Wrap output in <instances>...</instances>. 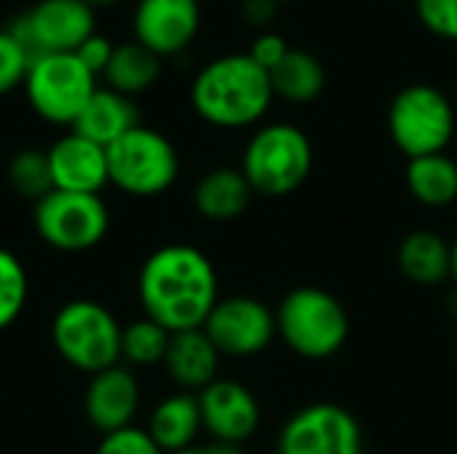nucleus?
I'll use <instances>...</instances> for the list:
<instances>
[{
    "mask_svg": "<svg viewBox=\"0 0 457 454\" xmlns=\"http://www.w3.org/2000/svg\"><path fill=\"white\" fill-rule=\"evenodd\" d=\"M137 292L145 316L171 334L204 329L209 313L220 302L212 260L187 244L155 249L139 270Z\"/></svg>",
    "mask_w": 457,
    "mask_h": 454,
    "instance_id": "obj_1",
    "label": "nucleus"
},
{
    "mask_svg": "<svg viewBox=\"0 0 457 454\" xmlns=\"http://www.w3.org/2000/svg\"><path fill=\"white\" fill-rule=\"evenodd\" d=\"M270 75L249 54H225L198 70L190 86L193 110L217 128H246L273 102Z\"/></svg>",
    "mask_w": 457,
    "mask_h": 454,
    "instance_id": "obj_2",
    "label": "nucleus"
},
{
    "mask_svg": "<svg viewBox=\"0 0 457 454\" xmlns=\"http://www.w3.org/2000/svg\"><path fill=\"white\" fill-rule=\"evenodd\" d=\"M278 337L308 361H324L343 351L351 334V318L343 302L319 286L292 289L276 308Z\"/></svg>",
    "mask_w": 457,
    "mask_h": 454,
    "instance_id": "obj_3",
    "label": "nucleus"
},
{
    "mask_svg": "<svg viewBox=\"0 0 457 454\" xmlns=\"http://www.w3.org/2000/svg\"><path fill=\"white\" fill-rule=\"evenodd\" d=\"M313 169V144L308 134L292 123H268L249 139L241 171L252 190L268 198L292 195L305 185Z\"/></svg>",
    "mask_w": 457,
    "mask_h": 454,
    "instance_id": "obj_4",
    "label": "nucleus"
},
{
    "mask_svg": "<svg viewBox=\"0 0 457 454\" xmlns=\"http://www.w3.org/2000/svg\"><path fill=\"white\" fill-rule=\"evenodd\" d=\"M118 318L94 300H72L62 305L51 321V343L56 353L78 372L96 375L120 364Z\"/></svg>",
    "mask_w": 457,
    "mask_h": 454,
    "instance_id": "obj_5",
    "label": "nucleus"
},
{
    "mask_svg": "<svg viewBox=\"0 0 457 454\" xmlns=\"http://www.w3.org/2000/svg\"><path fill=\"white\" fill-rule=\"evenodd\" d=\"M107 171L118 190L153 198L177 182L179 155L169 136L139 123L107 147Z\"/></svg>",
    "mask_w": 457,
    "mask_h": 454,
    "instance_id": "obj_6",
    "label": "nucleus"
},
{
    "mask_svg": "<svg viewBox=\"0 0 457 454\" xmlns=\"http://www.w3.org/2000/svg\"><path fill=\"white\" fill-rule=\"evenodd\" d=\"M388 134L410 161L445 153L455 136L453 102L436 86H407L388 107Z\"/></svg>",
    "mask_w": 457,
    "mask_h": 454,
    "instance_id": "obj_7",
    "label": "nucleus"
},
{
    "mask_svg": "<svg viewBox=\"0 0 457 454\" xmlns=\"http://www.w3.org/2000/svg\"><path fill=\"white\" fill-rule=\"evenodd\" d=\"M21 88L35 115L72 128L96 91V75L78 59V54H43L32 59Z\"/></svg>",
    "mask_w": 457,
    "mask_h": 454,
    "instance_id": "obj_8",
    "label": "nucleus"
},
{
    "mask_svg": "<svg viewBox=\"0 0 457 454\" xmlns=\"http://www.w3.org/2000/svg\"><path fill=\"white\" fill-rule=\"evenodd\" d=\"M110 227L107 203L94 193L51 190L35 203L37 235L59 252H86L102 244Z\"/></svg>",
    "mask_w": 457,
    "mask_h": 454,
    "instance_id": "obj_9",
    "label": "nucleus"
},
{
    "mask_svg": "<svg viewBox=\"0 0 457 454\" xmlns=\"http://www.w3.org/2000/svg\"><path fill=\"white\" fill-rule=\"evenodd\" d=\"M8 29L32 59L43 54H75L96 32V13L83 0H35Z\"/></svg>",
    "mask_w": 457,
    "mask_h": 454,
    "instance_id": "obj_10",
    "label": "nucleus"
},
{
    "mask_svg": "<svg viewBox=\"0 0 457 454\" xmlns=\"http://www.w3.org/2000/svg\"><path fill=\"white\" fill-rule=\"evenodd\" d=\"M359 420L340 404H311L295 412L281 433L278 454H361Z\"/></svg>",
    "mask_w": 457,
    "mask_h": 454,
    "instance_id": "obj_11",
    "label": "nucleus"
},
{
    "mask_svg": "<svg viewBox=\"0 0 457 454\" xmlns=\"http://www.w3.org/2000/svg\"><path fill=\"white\" fill-rule=\"evenodd\" d=\"M204 332L220 356L249 359L262 353L278 334L276 310H270L257 297H225L209 313Z\"/></svg>",
    "mask_w": 457,
    "mask_h": 454,
    "instance_id": "obj_12",
    "label": "nucleus"
},
{
    "mask_svg": "<svg viewBox=\"0 0 457 454\" xmlns=\"http://www.w3.org/2000/svg\"><path fill=\"white\" fill-rule=\"evenodd\" d=\"M201 3L198 0H137L131 13L134 40L153 54H182L198 35Z\"/></svg>",
    "mask_w": 457,
    "mask_h": 454,
    "instance_id": "obj_13",
    "label": "nucleus"
},
{
    "mask_svg": "<svg viewBox=\"0 0 457 454\" xmlns=\"http://www.w3.org/2000/svg\"><path fill=\"white\" fill-rule=\"evenodd\" d=\"M195 396L204 431H209L214 442L244 444L260 428V404L244 383L217 377Z\"/></svg>",
    "mask_w": 457,
    "mask_h": 454,
    "instance_id": "obj_14",
    "label": "nucleus"
},
{
    "mask_svg": "<svg viewBox=\"0 0 457 454\" xmlns=\"http://www.w3.org/2000/svg\"><path fill=\"white\" fill-rule=\"evenodd\" d=\"M137 409H139V383L126 367L115 364L110 369L91 375L83 396V412L86 420L102 436L129 428Z\"/></svg>",
    "mask_w": 457,
    "mask_h": 454,
    "instance_id": "obj_15",
    "label": "nucleus"
},
{
    "mask_svg": "<svg viewBox=\"0 0 457 454\" xmlns=\"http://www.w3.org/2000/svg\"><path fill=\"white\" fill-rule=\"evenodd\" d=\"M54 190L67 193H94L99 195L104 185H110L107 171V147L70 131L59 136L48 150Z\"/></svg>",
    "mask_w": 457,
    "mask_h": 454,
    "instance_id": "obj_16",
    "label": "nucleus"
},
{
    "mask_svg": "<svg viewBox=\"0 0 457 454\" xmlns=\"http://www.w3.org/2000/svg\"><path fill=\"white\" fill-rule=\"evenodd\" d=\"M163 367L171 383L179 385L185 393H201L206 385L217 380L220 351L214 348V343L206 337L204 329L177 332L169 340Z\"/></svg>",
    "mask_w": 457,
    "mask_h": 454,
    "instance_id": "obj_17",
    "label": "nucleus"
},
{
    "mask_svg": "<svg viewBox=\"0 0 457 454\" xmlns=\"http://www.w3.org/2000/svg\"><path fill=\"white\" fill-rule=\"evenodd\" d=\"M134 126H139V110H137L134 99L110 86H96L94 96L88 99V104L83 107V112L78 115V120L72 123L70 131H75L102 147H110L115 139H120Z\"/></svg>",
    "mask_w": 457,
    "mask_h": 454,
    "instance_id": "obj_18",
    "label": "nucleus"
},
{
    "mask_svg": "<svg viewBox=\"0 0 457 454\" xmlns=\"http://www.w3.org/2000/svg\"><path fill=\"white\" fill-rule=\"evenodd\" d=\"M252 185L241 169H212L206 171L193 193V203L201 217L212 222H230L241 217L252 203Z\"/></svg>",
    "mask_w": 457,
    "mask_h": 454,
    "instance_id": "obj_19",
    "label": "nucleus"
},
{
    "mask_svg": "<svg viewBox=\"0 0 457 454\" xmlns=\"http://www.w3.org/2000/svg\"><path fill=\"white\" fill-rule=\"evenodd\" d=\"M201 428H204V423H201L198 396L179 391V393L163 399L153 409L147 433H150V439L163 452L174 454L187 450V447H193V442L201 433Z\"/></svg>",
    "mask_w": 457,
    "mask_h": 454,
    "instance_id": "obj_20",
    "label": "nucleus"
},
{
    "mask_svg": "<svg viewBox=\"0 0 457 454\" xmlns=\"http://www.w3.org/2000/svg\"><path fill=\"white\" fill-rule=\"evenodd\" d=\"M399 268L418 286H439L453 278V249L434 230H415L399 246Z\"/></svg>",
    "mask_w": 457,
    "mask_h": 454,
    "instance_id": "obj_21",
    "label": "nucleus"
},
{
    "mask_svg": "<svg viewBox=\"0 0 457 454\" xmlns=\"http://www.w3.org/2000/svg\"><path fill=\"white\" fill-rule=\"evenodd\" d=\"M273 96H281L292 104L313 102L327 86V70L311 51L289 48V54L268 72Z\"/></svg>",
    "mask_w": 457,
    "mask_h": 454,
    "instance_id": "obj_22",
    "label": "nucleus"
},
{
    "mask_svg": "<svg viewBox=\"0 0 457 454\" xmlns=\"http://www.w3.org/2000/svg\"><path fill=\"white\" fill-rule=\"evenodd\" d=\"M407 187L423 206L442 209L457 201V163L445 155H423L407 163Z\"/></svg>",
    "mask_w": 457,
    "mask_h": 454,
    "instance_id": "obj_23",
    "label": "nucleus"
},
{
    "mask_svg": "<svg viewBox=\"0 0 457 454\" xmlns=\"http://www.w3.org/2000/svg\"><path fill=\"white\" fill-rule=\"evenodd\" d=\"M158 78H161V56L158 54H153L150 48H145L137 40L115 43L112 59L104 70V80L110 88L134 99L137 94L153 88Z\"/></svg>",
    "mask_w": 457,
    "mask_h": 454,
    "instance_id": "obj_24",
    "label": "nucleus"
},
{
    "mask_svg": "<svg viewBox=\"0 0 457 454\" xmlns=\"http://www.w3.org/2000/svg\"><path fill=\"white\" fill-rule=\"evenodd\" d=\"M171 332H166L153 318H137L120 332V361H129L134 367H153L163 364L169 351Z\"/></svg>",
    "mask_w": 457,
    "mask_h": 454,
    "instance_id": "obj_25",
    "label": "nucleus"
},
{
    "mask_svg": "<svg viewBox=\"0 0 457 454\" xmlns=\"http://www.w3.org/2000/svg\"><path fill=\"white\" fill-rule=\"evenodd\" d=\"M8 182L11 187L29 198V201H40L54 190V177H51V163H48V153L46 150H19L11 163H8Z\"/></svg>",
    "mask_w": 457,
    "mask_h": 454,
    "instance_id": "obj_26",
    "label": "nucleus"
},
{
    "mask_svg": "<svg viewBox=\"0 0 457 454\" xmlns=\"http://www.w3.org/2000/svg\"><path fill=\"white\" fill-rule=\"evenodd\" d=\"M27 270L21 260L0 246V332L8 329L27 305Z\"/></svg>",
    "mask_w": 457,
    "mask_h": 454,
    "instance_id": "obj_27",
    "label": "nucleus"
},
{
    "mask_svg": "<svg viewBox=\"0 0 457 454\" xmlns=\"http://www.w3.org/2000/svg\"><path fill=\"white\" fill-rule=\"evenodd\" d=\"M29 64L32 56L21 45V40L8 27H0V96L24 86Z\"/></svg>",
    "mask_w": 457,
    "mask_h": 454,
    "instance_id": "obj_28",
    "label": "nucleus"
},
{
    "mask_svg": "<svg viewBox=\"0 0 457 454\" xmlns=\"http://www.w3.org/2000/svg\"><path fill=\"white\" fill-rule=\"evenodd\" d=\"M415 11L431 35L457 40V0H415Z\"/></svg>",
    "mask_w": 457,
    "mask_h": 454,
    "instance_id": "obj_29",
    "label": "nucleus"
},
{
    "mask_svg": "<svg viewBox=\"0 0 457 454\" xmlns=\"http://www.w3.org/2000/svg\"><path fill=\"white\" fill-rule=\"evenodd\" d=\"M96 454H166L153 439L147 431L142 428H123V431H115V433H107L102 436Z\"/></svg>",
    "mask_w": 457,
    "mask_h": 454,
    "instance_id": "obj_30",
    "label": "nucleus"
},
{
    "mask_svg": "<svg viewBox=\"0 0 457 454\" xmlns=\"http://www.w3.org/2000/svg\"><path fill=\"white\" fill-rule=\"evenodd\" d=\"M112 51H115V43H112L107 35L94 32L88 40H83V45H80L75 54H78V59L99 78V75H104V70H107V64H110V59H112Z\"/></svg>",
    "mask_w": 457,
    "mask_h": 454,
    "instance_id": "obj_31",
    "label": "nucleus"
},
{
    "mask_svg": "<svg viewBox=\"0 0 457 454\" xmlns=\"http://www.w3.org/2000/svg\"><path fill=\"white\" fill-rule=\"evenodd\" d=\"M289 43L281 37V35H276V32H262L254 43H252V48L246 51L265 72H270L287 54H289Z\"/></svg>",
    "mask_w": 457,
    "mask_h": 454,
    "instance_id": "obj_32",
    "label": "nucleus"
},
{
    "mask_svg": "<svg viewBox=\"0 0 457 454\" xmlns=\"http://www.w3.org/2000/svg\"><path fill=\"white\" fill-rule=\"evenodd\" d=\"M276 5L278 3H273V0H244V16L252 24H265L273 19Z\"/></svg>",
    "mask_w": 457,
    "mask_h": 454,
    "instance_id": "obj_33",
    "label": "nucleus"
},
{
    "mask_svg": "<svg viewBox=\"0 0 457 454\" xmlns=\"http://www.w3.org/2000/svg\"><path fill=\"white\" fill-rule=\"evenodd\" d=\"M206 450L209 454H244L241 444H225V442H212Z\"/></svg>",
    "mask_w": 457,
    "mask_h": 454,
    "instance_id": "obj_34",
    "label": "nucleus"
},
{
    "mask_svg": "<svg viewBox=\"0 0 457 454\" xmlns=\"http://www.w3.org/2000/svg\"><path fill=\"white\" fill-rule=\"evenodd\" d=\"M174 454H209L206 447H187V450H182V452H174Z\"/></svg>",
    "mask_w": 457,
    "mask_h": 454,
    "instance_id": "obj_35",
    "label": "nucleus"
},
{
    "mask_svg": "<svg viewBox=\"0 0 457 454\" xmlns=\"http://www.w3.org/2000/svg\"><path fill=\"white\" fill-rule=\"evenodd\" d=\"M450 249H453V278L457 281V238L455 244H450Z\"/></svg>",
    "mask_w": 457,
    "mask_h": 454,
    "instance_id": "obj_36",
    "label": "nucleus"
},
{
    "mask_svg": "<svg viewBox=\"0 0 457 454\" xmlns=\"http://www.w3.org/2000/svg\"><path fill=\"white\" fill-rule=\"evenodd\" d=\"M86 5H91V8H96V5H112V3H118V0H83Z\"/></svg>",
    "mask_w": 457,
    "mask_h": 454,
    "instance_id": "obj_37",
    "label": "nucleus"
},
{
    "mask_svg": "<svg viewBox=\"0 0 457 454\" xmlns=\"http://www.w3.org/2000/svg\"><path fill=\"white\" fill-rule=\"evenodd\" d=\"M450 313H453V316H457V292L455 294H450Z\"/></svg>",
    "mask_w": 457,
    "mask_h": 454,
    "instance_id": "obj_38",
    "label": "nucleus"
},
{
    "mask_svg": "<svg viewBox=\"0 0 457 454\" xmlns=\"http://www.w3.org/2000/svg\"><path fill=\"white\" fill-rule=\"evenodd\" d=\"M273 3H295V0H273Z\"/></svg>",
    "mask_w": 457,
    "mask_h": 454,
    "instance_id": "obj_39",
    "label": "nucleus"
}]
</instances>
